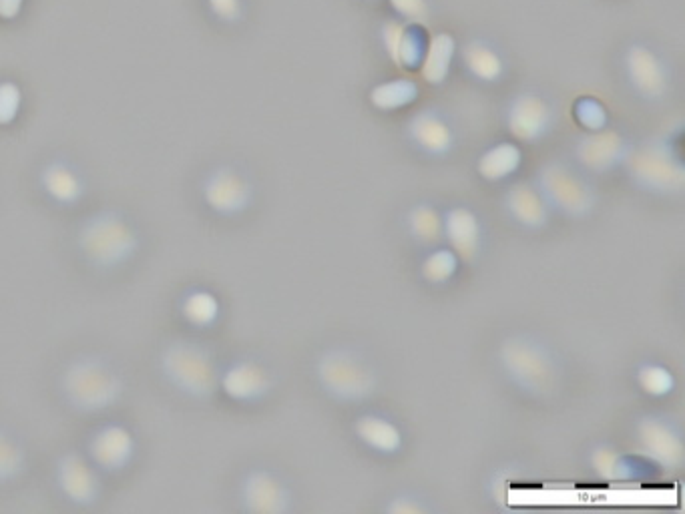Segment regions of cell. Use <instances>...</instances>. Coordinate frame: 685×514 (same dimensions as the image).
I'll list each match as a JSON object with an SVG mask.
<instances>
[{"label":"cell","instance_id":"7","mask_svg":"<svg viewBox=\"0 0 685 514\" xmlns=\"http://www.w3.org/2000/svg\"><path fill=\"white\" fill-rule=\"evenodd\" d=\"M533 183L545 197L551 211H557L569 219L589 217L599 201L589 173L567 161L545 163L539 167Z\"/></svg>","mask_w":685,"mask_h":514},{"label":"cell","instance_id":"12","mask_svg":"<svg viewBox=\"0 0 685 514\" xmlns=\"http://www.w3.org/2000/svg\"><path fill=\"white\" fill-rule=\"evenodd\" d=\"M274 388L276 374L262 358L238 356L221 364L219 394L234 404H260L274 392Z\"/></svg>","mask_w":685,"mask_h":514},{"label":"cell","instance_id":"10","mask_svg":"<svg viewBox=\"0 0 685 514\" xmlns=\"http://www.w3.org/2000/svg\"><path fill=\"white\" fill-rule=\"evenodd\" d=\"M83 452L103 476H119L135 464L139 440L129 424L109 420L89 432Z\"/></svg>","mask_w":685,"mask_h":514},{"label":"cell","instance_id":"20","mask_svg":"<svg viewBox=\"0 0 685 514\" xmlns=\"http://www.w3.org/2000/svg\"><path fill=\"white\" fill-rule=\"evenodd\" d=\"M410 143L428 157H444L454 149V131L442 113L434 109L418 111L406 125Z\"/></svg>","mask_w":685,"mask_h":514},{"label":"cell","instance_id":"6","mask_svg":"<svg viewBox=\"0 0 685 514\" xmlns=\"http://www.w3.org/2000/svg\"><path fill=\"white\" fill-rule=\"evenodd\" d=\"M621 167L631 183L649 195L669 197L681 195L685 189V167L669 141L631 145Z\"/></svg>","mask_w":685,"mask_h":514},{"label":"cell","instance_id":"11","mask_svg":"<svg viewBox=\"0 0 685 514\" xmlns=\"http://www.w3.org/2000/svg\"><path fill=\"white\" fill-rule=\"evenodd\" d=\"M53 484L61 498L75 508H93L103 500V474L83 450L69 448L55 458Z\"/></svg>","mask_w":685,"mask_h":514},{"label":"cell","instance_id":"25","mask_svg":"<svg viewBox=\"0 0 685 514\" xmlns=\"http://www.w3.org/2000/svg\"><path fill=\"white\" fill-rule=\"evenodd\" d=\"M408 235L424 247L438 245L442 241V211L430 201L414 203L404 217Z\"/></svg>","mask_w":685,"mask_h":514},{"label":"cell","instance_id":"16","mask_svg":"<svg viewBox=\"0 0 685 514\" xmlns=\"http://www.w3.org/2000/svg\"><path fill=\"white\" fill-rule=\"evenodd\" d=\"M629 147L631 145L627 143V139L619 135L617 131H609V129L587 131L575 143V149H573L575 165H579L585 173H593V175L609 173L623 165L629 153Z\"/></svg>","mask_w":685,"mask_h":514},{"label":"cell","instance_id":"29","mask_svg":"<svg viewBox=\"0 0 685 514\" xmlns=\"http://www.w3.org/2000/svg\"><path fill=\"white\" fill-rule=\"evenodd\" d=\"M418 99V85L412 79H392L378 83L370 91V103L378 111H398Z\"/></svg>","mask_w":685,"mask_h":514},{"label":"cell","instance_id":"3","mask_svg":"<svg viewBox=\"0 0 685 514\" xmlns=\"http://www.w3.org/2000/svg\"><path fill=\"white\" fill-rule=\"evenodd\" d=\"M155 366L163 384L189 402L203 404L219 394L221 362L217 352L197 338L179 336L165 342Z\"/></svg>","mask_w":685,"mask_h":514},{"label":"cell","instance_id":"34","mask_svg":"<svg viewBox=\"0 0 685 514\" xmlns=\"http://www.w3.org/2000/svg\"><path fill=\"white\" fill-rule=\"evenodd\" d=\"M428 500L416 490H400L386 500L384 512L388 514H426L430 512Z\"/></svg>","mask_w":685,"mask_h":514},{"label":"cell","instance_id":"17","mask_svg":"<svg viewBox=\"0 0 685 514\" xmlns=\"http://www.w3.org/2000/svg\"><path fill=\"white\" fill-rule=\"evenodd\" d=\"M555 113L547 99L537 93H519L507 107L505 123L509 133L521 143H535L549 135Z\"/></svg>","mask_w":685,"mask_h":514},{"label":"cell","instance_id":"36","mask_svg":"<svg viewBox=\"0 0 685 514\" xmlns=\"http://www.w3.org/2000/svg\"><path fill=\"white\" fill-rule=\"evenodd\" d=\"M390 5L400 17H406L412 21H418L426 15L424 0H390Z\"/></svg>","mask_w":685,"mask_h":514},{"label":"cell","instance_id":"23","mask_svg":"<svg viewBox=\"0 0 685 514\" xmlns=\"http://www.w3.org/2000/svg\"><path fill=\"white\" fill-rule=\"evenodd\" d=\"M523 149L513 141L491 145L477 159V173L487 183H501L517 175L523 165Z\"/></svg>","mask_w":685,"mask_h":514},{"label":"cell","instance_id":"32","mask_svg":"<svg viewBox=\"0 0 685 514\" xmlns=\"http://www.w3.org/2000/svg\"><path fill=\"white\" fill-rule=\"evenodd\" d=\"M621 454L611 442H597L589 450V464L593 472L603 480H615Z\"/></svg>","mask_w":685,"mask_h":514},{"label":"cell","instance_id":"13","mask_svg":"<svg viewBox=\"0 0 685 514\" xmlns=\"http://www.w3.org/2000/svg\"><path fill=\"white\" fill-rule=\"evenodd\" d=\"M238 504L248 514H288L294 492L288 480L274 468H248L238 482Z\"/></svg>","mask_w":685,"mask_h":514},{"label":"cell","instance_id":"35","mask_svg":"<svg viewBox=\"0 0 685 514\" xmlns=\"http://www.w3.org/2000/svg\"><path fill=\"white\" fill-rule=\"evenodd\" d=\"M23 95L15 83H0V127H9L17 121Z\"/></svg>","mask_w":685,"mask_h":514},{"label":"cell","instance_id":"24","mask_svg":"<svg viewBox=\"0 0 685 514\" xmlns=\"http://www.w3.org/2000/svg\"><path fill=\"white\" fill-rule=\"evenodd\" d=\"M29 470V448L9 426L0 424V488L11 486Z\"/></svg>","mask_w":685,"mask_h":514},{"label":"cell","instance_id":"33","mask_svg":"<svg viewBox=\"0 0 685 514\" xmlns=\"http://www.w3.org/2000/svg\"><path fill=\"white\" fill-rule=\"evenodd\" d=\"M575 119L585 131H599L607 127V109L593 97H581L575 107Z\"/></svg>","mask_w":685,"mask_h":514},{"label":"cell","instance_id":"18","mask_svg":"<svg viewBox=\"0 0 685 514\" xmlns=\"http://www.w3.org/2000/svg\"><path fill=\"white\" fill-rule=\"evenodd\" d=\"M625 73L633 91L647 101H659L669 89L665 63L643 45H633L625 53Z\"/></svg>","mask_w":685,"mask_h":514},{"label":"cell","instance_id":"1","mask_svg":"<svg viewBox=\"0 0 685 514\" xmlns=\"http://www.w3.org/2000/svg\"><path fill=\"white\" fill-rule=\"evenodd\" d=\"M73 245L79 260L95 274H115L137 260L143 231L133 215L119 207L87 213L75 227Z\"/></svg>","mask_w":685,"mask_h":514},{"label":"cell","instance_id":"38","mask_svg":"<svg viewBox=\"0 0 685 514\" xmlns=\"http://www.w3.org/2000/svg\"><path fill=\"white\" fill-rule=\"evenodd\" d=\"M23 0H0V17L3 19H15L21 11Z\"/></svg>","mask_w":685,"mask_h":514},{"label":"cell","instance_id":"14","mask_svg":"<svg viewBox=\"0 0 685 514\" xmlns=\"http://www.w3.org/2000/svg\"><path fill=\"white\" fill-rule=\"evenodd\" d=\"M37 187L53 207L73 209L87 197L89 179L77 163L65 157H55L39 169Z\"/></svg>","mask_w":685,"mask_h":514},{"label":"cell","instance_id":"37","mask_svg":"<svg viewBox=\"0 0 685 514\" xmlns=\"http://www.w3.org/2000/svg\"><path fill=\"white\" fill-rule=\"evenodd\" d=\"M209 7L223 21H236L240 15V0H209Z\"/></svg>","mask_w":685,"mask_h":514},{"label":"cell","instance_id":"19","mask_svg":"<svg viewBox=\"0 0 685 514\" xmlns=\"http://www.w3.org/2000/svg\"><path fill=\"white\" fill-rule=\"evenodd\" d=\"M503 209L509 219L527 231H541L551 221V207L533 181H517L503 195Z\"/></svg>","mask_w":685,"mask_h":514},{"label":"cell","instance_id":"27","mask_svg":"<svg viewBox=\"0 0 685 514\" xmlns=\"http://www.w3.org/2000/svg\"><path fill=\"white\" fill-rule=\"evenodd\" d=\"M454 53L456 43L448 33H438L432 39H428V47L420 63L424 81H428L430 85H442L448 79Z\"/></svg>","mask_w":685,"mask_h":514},{"label":"cell","instance_id":"30","mask_svg":"<svg viewBox=\"0 0 685 514\" xmlns=\"http://www.w3.org/2000/svg\"><path fill=\"white\" fill-rule=\"evenodd\" d=\"M635 382L645 396L655 400L671 396L677 388L675 374L659 362H641L635 370Z\"/></svg>","mask_w":685,"mask_h":514},{"label":"cell","instance_id":"21","mask_svg":"<svg viewBox=\"0 0 685 514\" xmlns=\"http://www.w3.org/2000/svg\"><path fill=\"white\" fill-rule=\"evenodd\" d=\"M356 440L378 456H396L404 450V432L396 420L378 412H364L352 424Z\"/></svg>","mask_w":685,"mask_h":514},{"label":"cell","instance_id":"31","mask_svg":"<svg viewBox=\"0 0 685 514\" xmlns=\"http://www.w3.org/2000/svg\"><path fill=\"white\" fill-rule=\"evenodd\" d=\"M428 47V37L420 25L402 27L394 63L404 69H418Z\"/></svg>","mask_w":685,"mask_h":514},{"label":"cell","instance_id":"28","mask_svg":"<svg viewBox=\"0 0 685 514\" xmlns=\"http://www.w3.org/2000/svg\"><path fill=\"white\" fill-rule=\"evenodd\" d=\"M463 63L481 83H497L505 75L503 57L485 41H471L463 51Z\"/></svg>","mask_w":685,"mask_h":514},{"label":"cell","instance_id":"26","mask_svg":"<svg viewBox=\"0 0 685 514\" xmlns=\"http://www.w3.org/2000/svg\"><path fill=\"white\" fill-rule=\"evenodd\" d=\"M461 257L448 245H432L420 262V278L430 286H446L461 270Z\"/></svg>","mask_w":685,"mask_h":514},{"label":"cell","instance_id":"2","mask_svg":"<svg viewBox=\"0 0 685 514\" xmlns=\"http://www.w3.org/2000/svg\"><path fill=\"white\" fill-rule=\"evenodd\" d=\"M63 404L81 416H99L121 404L127 378L119 364L99 352L69 358L57 378Z\"/></svg>","mask_w":685,"mask_h":514},{"label":"cell","instance_id":"8","mask_svg":"<svg viewBox=\"0 0 685 514\" xmlns=\"http://www.w3.org/2000/svg\"><path fill=\"white\" fill-rule=\"evenodd\" d=\"M203 207L219 219H238L256 203L254 177L236 163H217L209 167L197 185Z\"/></svg>","mask_w":685,"mask_h":514},{"label":"cell","instance_id":"9","mask_svg":"<svg viewBox=\"0 0 685 514\" xmlns=\"http://www.w3.org/2000/svg\"><path fill=\"white\" fill-rule=\"evenodd\" d=\"M633 438L637 452L659 470H677L685 460V436L679 422L667 414L649 412L635 420Z\"/></svg>","mask_w":685,"mask_h":514},{"label":"cell","instance_id":"22","mask_svg":"<svg viewBox=\"0 0 685 514\" xmlns=\"http://www.w3.org/2000/svg\"><path fill=\"white\" fill-rule=\"evenodd\" d=\"M177 318L193 332H209L217 328L223 316L219 296L205 286L185 288L175 302Z\"/></svg>","mask_w":685,"mask_h":514},{"label":"cell","instance_id":"15","mask_svg":"<svg viewBox=\"0 0 685 514\" xmlns=\"http://www.w3.org/2000/svg\"><path fill=\"white\" fill-rule=\"evenodd\" d=\"M442 239L461 257L475 264L485 247V225L481 215L469 205H452L442 213Z\"/></svg>","mask_w":685,"mask_h":514},{"label":"cell","instance_id":"4","mask_svg":"<svg viewBox=\"0 0 685 514\" xmlns=\"http://www.w3.org/2000/svg\"><path fill=\"white\" fill-rule=\"evenodd\" d=\"M505 378L523 394L545 400L557 394L563 382V364L551 344L539 336L517 332L503 338L497 350Z\"/></svg>","mask_w":685,"mask_h":514},{"label":"cell","instance_id":"5","mask_svg":"<svg viewBox=\"0 0 685 514\" xmlns=\"http://www.w3.org/2000/svg\"><path fill=\"white\" fill-rule=\"evenodd\" d=\"M314 376L328 398L344 404L364 402L378 390L374 362L354 346H332L320 352Z\"/></svg>","mask_w":685,"mask_h":514}]
</instances>
